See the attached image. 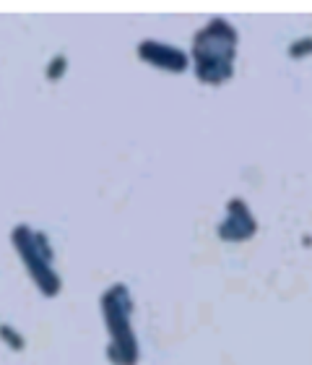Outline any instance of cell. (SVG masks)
Instances as JSON below:
<instances>
[{
  "label": "cell",
  "mask_w": 312,
  "mask_h": 365,
  "mask_svg": "<svg viewBox=\"0 0 312 365\" xmlns=\"http://www.w3.org/2000/svg\"><path fill=\"white\" fill-rule=\"evenodd\" d=\"M102 313L109 331V360L114 365H136L138 363V342L133 331V300L122 284H114L102 297Z\"/></svg>",
  "instance_id": "1"
},
{
  "label": "cell",
  "mask_w": 312,
  "mask_h": 365,
  "mask_svg": "<svg viewBox=\"0 0 312 365\" xmlns=\"http://www.w3.org/2000/svg\"><path fill=\"white\" fill-rule=\"evenodd\" d=\"M0 334L6 336V344H16V350H21L23 342H18V334L16 331H11L8 327H0Z\"/></svg>",
  "instance_id": "2"
}]
</instances>
